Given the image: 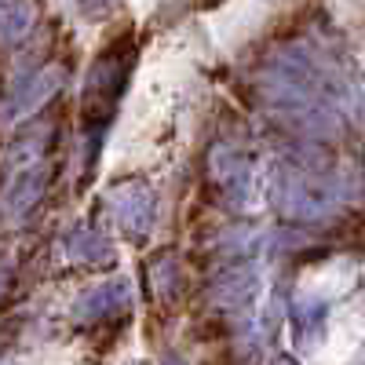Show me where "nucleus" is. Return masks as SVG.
I'll use <instances>...</instances> for the list:
<instances>
[{
  "mask_svg": "<svg viewBox=\"0 0 365 365\" xmlns=\"http://www.w3.org/2000/svg\"><path fill=\"white\" fill-rule=\"evenodd\" d=\"M135 66V44L132 41H113L110 48L99 51V58L91 63L88 81H84V99H81V117H84V139H88V165L99 154L103 132L117 113L120 96L128 91V77Z\"/></svg>",
  "mask_w": 365,
  "mask_h": 365,
  "instance_id": "1",
  "label": "nucleus"
},
{
  "mask_svg": "<svg viewBox=\"0 0 365 365\" xmlns=\"http://www.w3.org/2000/svg\"><path fill=\"white\" fill-rule=\"evenodd\" d=\"M48 139L41 135H26V139H15L11 150H8V182H4V208L11 216H22L29 212L44 187H48Z\"/></svg>",
  "mask_w": 365,
  "mask_h": 365,
  "instance_id": "2",
  "label": "nucleus"
},
{
  "mask_svg": "<svg viewBox=\"0 0 365 365\" xmlns=\"http://www.w3.org/2000/svg\"><path fill=\"white\" fill-rule=\"evenodd\" d=\"M154 212H158V197L154 190L139 187V182H128V187H117L110 194V216L117 220V227L132 234V237H143L154 223Z\"/></svg>",
  "mask_w": 365,
  "mask_h": 365,
  "instance_id": "3",
  "label": "nucleus"
},
{
  "mask_svg": "<svg viewBox=\"0 0 365 365\" xmlns=\"http://www.w3.org/2000/svg\"><path fill=\"white\" fill-rule=\"evenodd\" d=\"M58 84H63V70L58 66H48V70H37L34 77H26V81H19L15 84V91L8 96V106H4V117L8 120H19L22 113H34V110H41L55 91H58Z\"/></svg>",
  "mask_w": 365,
  "mask_h": 365,
  "instance_id": "4",
  "label": "nucleus"
},
{
  "mask_svg": "<svg viewBox=\"0 0 365 365\" xmlns=\"http://www.w3.org/2000/svg\"><path fill=\"white\" fill-rule=\"evenodd\" d=\"M132 303V285L125 278L117 282H103L96 289H88L77 303H73V318L81 322H99V318H110V314H120Z\"/></svg>",
  "mask_w": 365,
  "mask_h": 365,
  "instance_id": "5",
  "label": "nucleus"
},
{
  "mask_svg": "<svg viewBox=\"0 0 365 365\" xmlns=\"http://www.w3.org/2000/svg\"><path fill=\"white\" fill-rule=\"evenodd\" d=\"M63 252L66 259H84V263H96V259H113V245L96 230V227H77L66 241H63Z\"/></svg>",
  "mask_w": 365,
  "mask_h": 365,
  "instance_id": "6",
  "label": "nucleus"
},
{
  "mask_svg": "<svg viewBox=\"0 0 365 365\" xmlns=\"http://www.w3.org/2000/svg\"><path fill=\"white\" fill-rule=\"evenodd\" d=\"M113 4H117V0H81V11H84L88 19H99V15H106Z\"/></svg>",
  "mask_w": 365,
  "mask_h": 365,
  "instance_id": "7",
  "label": "nucleus"
},
{
  "mask_svg": "<svg viewBox=\"0 0 365 365\" xmlns=\"http://www.w3.org/2000/svg\"><path fill=\"white\" fill-rule=\"evenodd\" d=\"M4 282H8V274H4V270H0V289H4Z\"/></svg>",
  "mask_w": 365,
  "mask_h": 365,
  "instance_id": "8",
  "label": "nucleus"
},
{
  "mask_svg": "<svg viewBox=\"0 0 365 365\" xmlns=\"http://www.w3.org/2000/svg\"><path fill=\"white\" fill-rule=\"evenodd\" d=\"M165 365H179V361H165Z\"/></svg>",
  "mask_w": 365,
  "mask_h": 365,
  "instance_id": "9",
  "label": "nucleus"
}]
</instances>
